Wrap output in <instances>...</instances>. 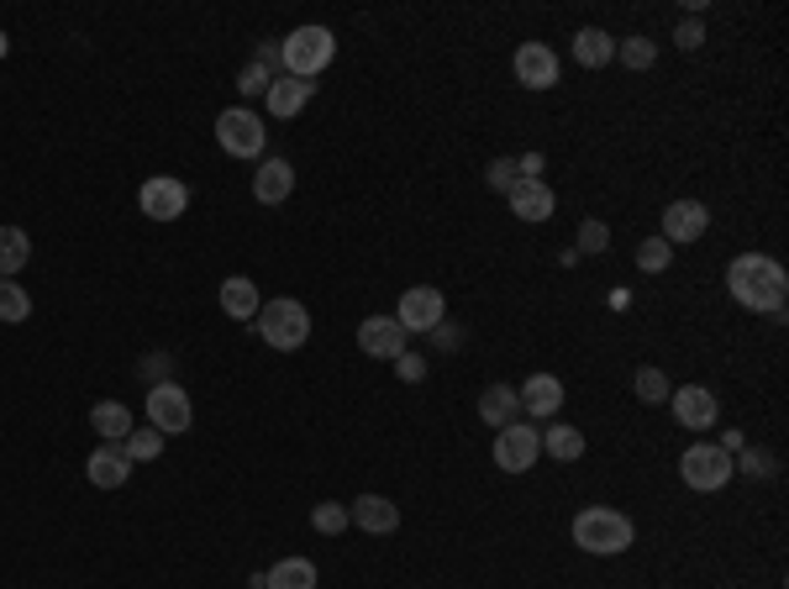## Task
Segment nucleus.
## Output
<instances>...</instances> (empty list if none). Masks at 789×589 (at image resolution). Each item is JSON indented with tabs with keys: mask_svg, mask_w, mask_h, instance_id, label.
I'll list each match as a JSON object with an SVG mask.
<instances>
[{
	"mask_svg": "<svg viewBox=\"0 0 789 589\" xmlns=\"http://www.w3.org/2000/svg\"><path fill=\"white\" fill-rule=\"evenodd\" d=\"M522 416V395L510 385H489L485 395H479V422H489V427L500 431V427H510Z\"/></svg>",
	"mask_w": 789,
	"mask_h": 589,
	"instance_id": "21",
	"label": "nucleus"
},
{
	"mask_svg": "<svg viewBox=\"0 0 789 589\" xmlns=\"http://www.w3.org/2000/svg\"><path fill=\"white\" fill-rule=\"evenodd\" d=\"M395 368H401L405 385H422V379H426V358H422V353H411V347H405L401 358H395Z\"/></svg>",
	"mask_w": 789,
	"mask_h": 589,
	"instance_id": "38",
	"label": "nucleus"
},
{
	"mask_svg": "<svg viewBox=\"0 0 789 589\" xmlns=\"http://www.w3.org/2000/svg\"><path fill=\"white\" fill-rule=\"evenodd\" d=\"M631 389H637V400H643V406H664L668 395H674L668 374H664V368H653V364L631 374Z\"/></svg>",
	"mask_w": 789,
	"mask_h": 589,
	"instance_id": "28",
	"label": "nucleus"
},
{
	"mask_svg": "<svg viewBox=\"0 0 789 589\" xmlns=\"http://www.w3.org/2000/svg\"><path fill=\"white\" fill-rule=\"evenodd\" d=\"M727 290H731V301L742 305V311L785 316L789 280H785V268L773 264L769 253H742V258H737V264L727 268Z\"/></svg>",
	"mask_w": 789,
	"mask_h": 589,
	"instance_id": "1",
	"label": "nucleus"
},
{
	"mask_svg": "<svg viewBox=\"0 0 789 589\" xmlns=\"http://www.w3.org/2000/svg\"><path fill=\"white\" fill-rule=\"evenodd\" d=\"M543 447H547V458H558V464H574V458H585V431L568 427V422H553V427L543 431Z\"/></svg>",
	"mask_w": 789,
	"mask_h": 589,
	"instance_id": "26",
	"label": "nucleus"
},
{
	"mask_svg": "<svg viewBox=\"0 0 789 589\" xmlns=\"http://www.w3.org/2000/svg\"><path fill=\"white\" fill-rule=\"evenodd\" d=\"M27 258H32V237H27L21 226H0V280L21 274Z\"/></svg>",
	"mask_w": 789,
	"mask_h": 589,
	"instance_id": "27",
	"label": "nucleus"
},
{
	"mask_svg": "<svg viewBox=\"0 0 789 589\" xmlns=\"http://www.w3.org/2000/svg\"><path fill=\"white\" fill-rule=\"evenodd\" d=\"M631 537H637L631 516H621V510H610V506H585L579 516H574V542H579L585 552H595V558L627 552Z\"/></svg>",
	"mask_w": 789,
	"mask_h": 589,
	"instance_id": "2",
	"label": "nucleus"
},
{
	"mask_svg": "<svg viewBox=\"0 0 789 589\" xmlns=\"http://www.w3.org/2000/svg\"><path fill=\"white\" fill-rule=\"evenodd\" d=\"M679 474H685L689 489H700V495H716V489L731 485V453H721L716 443H695L685 447V458H679Z\"/></svg>",
	"mask_w": 789,
	"mask_h": 589,
	"instance_id": "5",
	"label": "nucleus"
},
{
	"mask_svg": "<svg viewBox=\"0 0 789 589\" xmlns=\"http://www.w3.org/2000/svg\"><path fill=\"white\" fill-rule=\"evenodd\" d=\"M510 69H516V84H526V90H553L558 84V53L547 42H522Z\"/></svg>",
	"mask_w": 789,
	"mask_h": 589,
	"instance_id": "12",
	"label": "nucleus"
},
{
	"mask_svg": "<svg viewBox=\"0 0 789 589\" xmlns=\"http://www.w3.org/2000/svg\"><path fill=\"white\" fill-rule=\"evenodd\" d=\"M263 589H316V563L311 558H280L263 573Z\"/></svg>",
	"mask_w": 789,
	"mask_h": 589,
	"instance_id": "25",
	"label": "nucleus"
},
{
	"mask_svg": "<svg viewBox=\"0 0 789 589\" xmlns=\"http://www.w3.org/2000/svg\"><path fill=\"white\" fill-rule=\"evenodd\" d=\"M447 316V305H443V290H432V285H411L401 295V311H395V322L411 332V337H426L432 326Z\"/></svg>",
	"mask_w": 789,
	"mask_h": 589,
	"instance_id": "9",
	"label": "nucleus"
},
{
	"mask_svg": "<svg viewBox=\"0 0 789 589\" xmlns=\"http://www.w3.org/2000/svg\"><path fill=\"white\" fill-rule=\"evenodd\" d=\"M195 422V406L180 385H153L148 389V427H159L163 437H180Z\"/></svg>",
	"mask_w": 789,
	"mask_h": 589,
	"instance_id": "8",
	"label": "nucleus"
},
{
	"mask_svg": "<svg viewBox=\"0 0 789 589\" xmlns=\"http://www.w3.org/2000/svg\"><path fill=\"white\" fill-rule=\"evenodd\" d=\"M138 205H142V216H153V222H180L184 211H190V190H184V180L159 174V180H148L138 190Z\"/></svg>",
	"mask_w": 789,
	"mask_h": 589,
	"instance_id": "10",
	"label": "nucleus"
},
{
	"mask_svg": "<svg viewBox=\"0 0 789 589\" xmlns=\"http://www.w3.org/2000/svg\"><path fill=\"white\" fill-rule=\"evenodd\" d=\"M269 69H259V63H247L243 74H237V90H243V95H269Z\"/></svg>",
	"mask_w": 789,
	"mask_h": 589,
	"instance_id": "36",
	"label": "nucleus"
},
{
	"mask_svg": "<svg viewBox=\"0 0 789 589\" xmlns=\"http://www.w3.org/2000/svg\"><path fill=\"white\" fill-rule=\"evenodd\" d=\"M84 479L95 489H122L132 479V458H127L122 443H101L90 458H84Z\"/></svg>",
	"mask_w": 789,
	"mask_h": 589,
	"instance_id": "14",
	"label": "nucleus"
},
{
	"mask_svg": "<svg viewBox=\"0 0 789 589\" xmlns=\"http://www.w3.org/2000/svg\"><path fill=\"white\" fill-rule=\"evenodd\" d=\"M6 53H11V38H6V32H0V59H6Z\"/></svg>",
	"mask_w": 789,
	"mask_h": 589,
	"instance_id": "43",
	"label": "nucleus"
},
{
	"mask_svg": "<svg viewBox=\"0 0 789 589\" xmlns=\"http://www.w3.org/2000/svg\"><path fill=\"white\" fill-rule=\"evenodd\" d=\"M668 264H674V243H664V237H648V243L637 247V268H648V274H664Z\"/></svg>",
	"mask_w": 789,
	"mask_h": 589,
	"instance_id": "33",
	"label": "nucleus"
},
{
	"mask_svg": "<svg viewBox=\"0 0 789 589\" xmlns=\"http://www.w3.org/2000/svg\"><path fill=\"white\" fill-rule=\"evenodd\" d=\"M543 458V431L526 427V422H510V427L495 431V464L506 474H526V468Z\"/></svg>",
	"mask_w": 789,
	"mask_h": 589,
	"instance_id": "7",
	"label": "nucleus"
},
{
	"mask_svg": "<svg viewBox=\"0 0 789 589\" xmlns=\"http://www.w3.org/2000/svg\"><path fill=\"white\" fill-rule=\"evenodd\" d=\"M32 316V295L17 280H0V322H27Z\"/></svg>",
	"mask_w": 789,
	"mask_h": 589,
	"instance_id": "29",
	"label": "nucleus"
},
{
	"mask_svg": "<svg viewBox=\"0 0 789 589\" xmlns=\"http://www.w3.org/2000/svg\"><path fill=\"white\" fill-rule=\"evenodd\" d=\"M127 458L132 464H148V458H159L163 453V431L159 427H132V437H127Z\"/></svg>",
	"mask_w": 789,
	"mask_h": 589,
	"instance_id": "30",
	"label": "nucleus"
},
{
	"mask_svg": "<svg viewBox=\"0 0 789 589\" xmlns=\"http://www.w3.org/2000/svg\"><path fill=\"white\" fill-rule=\"evenodd\" d=\"M616 53H621L627 69H653V63H658V42L653 38H627V42H616Z\"/></svg>",
	"mask_w": 789,
	"mask_h": 589,
	"instance_id": "31",
	"label": "nucleus"
},
{
	"mask_svg": "<svg viewBox=\"0 0 789 589\" xmlns=\"http://www.w3.org/2000/svg\"><path fill=\"white\" fill-rule=\"evenodd\" d=\"M553 190H547V180H516L510 184V211L522 216V222H547L553 216Z\"/></svg>",
	"mask_w": 789,
	"mask_h": 589,
	"instance_id": "19",
	"label": "nucleus"
},
{
	"mask_svg": "<svg viewBox=\"0 0 789 589\" xmlns=\"http://www.w3.org/2000/svg\"><path fill=\"white\" fill-rule=\"evenodd\" d=\"M253 326H259V337L274 353H301L311 343V311L301 301H263Z\"/></svg>",
	"mask_w": 789,
	"mask_h": 589,
	"instance_id": "3",
	"label": "nucleus"
},
{
	"mask_svg": "<svg viewBox=\"0 0 789 589\" xmlns=\"http://www.w3.org/2000/svg\"><path fill=\"white\" fill-rule=\"evenodd\" d=\"M516 395H522V410L537 416V422H553V416L564 410V379H558V374H532Z\"/></svg>",
	"mask_w": 789,
	"mask_h": 589,
	"instance_id": "15",
	"label": "nucleus"
},
{
	"mask_svg": "<svg viewBox=\"0 0 789 589\" xmlns=\"http://www.w3.org/2000/svg\"><path fill=\"white\" fill-rule=\"evenodd\" d=\"M432 343L443 347V353H458V347H464V326H453V322L443 316V322L432 326Z\"/></svg>",
	"mask_w": 789,
	"mask_h": 589,
	"instance_id": "37",
	"label": "nucleus"
},
{
	"mask_svg": "<svg viewBox=\"0 0 789 589\" xmlns=\"http://www.w3.org/2000/svg\"><path fill=\"white\" fill-rule=\"evenodd\" d=\"M280 59H284V74L316 80L326 63L337 59V38H332L326 27H295V32L280 42Z\"/></svg>",
	"mask_w": 789,
	"mask_h": 589,
	"instance_id": "4",
	"label": "nucleus"
},
{
	"mask_svg": "<svg viewBox=\"0 0 789 589\" xmlns=\"http://www.w3.org/2000/svg\"><path fill=\"white\" fill-rule=\"evenodd\" d=\"M606 247H610L606 222H579V253H606Z\"/></svg>",
	"mask_w": 789,
	"mask_h": 589,
	"instance_id": "34",
	"label": "nucleus"
},
{
	"mask_svg": "<svg viewBox=\"0 0 789 589\" xmlns=\"http://www.w3.org/2000/svg\"><path fill=\"white\" fill-rule=\"evenodd\" d=\"M516 180H543V153H526V159L516 163Z\"/></svg>",
	"mask_w": 789,
	"mask_h": 589,
	"instance_id": "42",
	"label": "nucleus"
},
{
	"mask_svg": "<svg viewBox=\"0 0 789 589\" xmlns=\"http://www.w3.org/2000/svg\"><path fill=\"white\" fill-rule=\"evenodd\" d=\"M674 42L685 48V53H695L700 42H706V27H700V17H689V21H679V32H674Z\"/></svg>",
	"mask_w": 789,
	"mask_h": 589,
	"instance_id": "40",
	"label": "nucleus"
},
{
	"mask_svg": "<svg viewBox=\"0 0 789 589\" xmlns=\"http://www.w3.org/2000/svg\"><path fill=\"white\" fill-rule=\"evenodd\" d=\"M731 468H742V474H773V453H763V447H742V458H731Z\"/></svg>",
	"mask_w": 789,
	"mask_h": 589,
	"instance_id": "35",
	"label": "nucleus"
},
{
	"mask_svg": "<svg viewBox=\"0 0 789 589\" xmlns=\"http://www.w3.org/2000/svg\"><path fill=\"white\" fill-rule=\"evenodd\" d=\"M405 347H411V332H405L395 316H368V322H358V353H368V358H401Z\"/></svg>",
	"mask_w": 789,
	"mask_h": 589,
	"instance_id": "11",
	"label": "nucleus"
},
{
	"mask_svg": "<svg viewBox=\"0 0 789 589\" xmlns=\"http://www.w3.org/2000/svg\"><path fill=\"white\" fill-rule=\"evenodd\" d=\"M485 180H489V190H500V195H510V184H516V163H510V159H495V163H489V174H485Z\"/></svg>",
	"mask_w": 789,
	"mask_h": 589,
	"instance_id": "39",
	"label": "nucleus"
},
{
	"mask_svg": "<svg viewBox=\"0 0 789 589\" xmlns=\"http://www.w3.org/2000/svg\"><path fill=\"white\" fill-rule=\"evenodd\" d=\"M668 400H674L679 427H689V431L716 427V416H721V406H716V389H706V385H679Z\"/></svg>",
	"mask_w": 789,
	"mask_h": 589,
	"instance_id": "13",
	"label": "nucleus"
},
{
	"mask_svg": "<svg viewBox=\"0 0 789 589\" xmlns=\"http://www.w3.org/2000/svg\"><path fill=\"white\" fill-rule=\"evenodd\" d=\"M574 59L585 63V69H606V63L616 59V38L600 32V27H579V32H574Z\"/></svg>",
	"mask_w": 789,
	"mask_h": 589,
	"instance_id": "23",
	"label": "nucleus"
},
{
	"mask_svg": "<svg viewBox=\"0 0 789 589\" xmlns=\"http://www.w3.org/2000/svg\"><path fill=\"white\" fill-rule=\"evenodd\" d=\"M311 527L322 531V537H343V531H347V506H337V500H322V506L311 510Z\"/></svg>",
	"mask_w": 789,
	"mask_h": 589,
	"instance_id": "32",
	"label": "nucleus"
},
{
	"mask_svg": "<svg viewBox=\"0 0 789 589\" xmlns=\"http://www.w3.org/2000/svg\"><path fill=\"white\" fill-rule=\"evenodd\" d=\"M259 305H263L259 285L243 280V274H232V280L222 285V311L232 316V322H253V316H259Z\"/></svg>",
	"mask_w": 789,
	"mask_h": 589,
	"instance_id": "22",
	"label": "nucleus"
},
{
	"mask_svg": "<svg viewBox=\"0 0 789 589\" xmlns=\"http://www.w3.org/2000/svg\"><path fill=\"white\" fill-rule=\"evenodd\" d=\"M347 521H358V527L374 531V537H390V531L401 527V506L385 500V495H358V500L347 506Z\"/></svg>",
	"mask_w": 789,
	"mask_h": 589,
	"instance_id": "18",
	"label": "nucleus"
},
{
	"mask_svg": "<svg viewBox=\"0 0 789 589\" xmlns=\"http://www.w3.org/2000/svg\"><path fill=\"white\" fill-rule=\"evenodd\" d=\"M216 143H222V153H232V159H263L269 132H263V122L247 105H232V111L216 116Z\"/></svg>",
	"mask_w": 789,
	"mask_h": 589,
	"instance_id": "6",
	"label": "nucleus"
},
{
	"mask_svg": "<svg viewBox=\"0 0 789 589\" xmlns=\"http://www.w3.org/2000/svg\"><path fill=\"white\" fill-rule=\"evenodd\" d=\"M316 95V84L311 80H295V74H280V80L269 84V111L274 116H301L305 105Z\"/></svg>",
	"mask_w": 789,
	"mask_h": 589,
	"instance_id": "20",
	"label": "nucleus"
},
{
	"mask_svg": "<svg viewBox=\"0 0 789 589\" xmlns=\"http://www.w3.org/2000/svg\"><path fill=\"white\" fill-rule=\"evenodd\" d=\"M290 190H295V169L284 159H263L259 169H253V201L259 205H284Z\"/></svg>",
	"mask_w": 789,
	"mask_h": 589,
	"instance_id": "17",
	"label": "nucleus"
},
{
	"mask_svg": "<svg viewBox=\"0 0 789 589\" xmlns=\"http://www.w3.org/2000/svg\"><path fill=\"white\" fill-rule=\"evenodd\" d=\"M90 427L101 431V443H127L132 437V410L122 400H101V406H90Z\"/></svg>",
	"mask_w": 789,
	"mask_h": 589,
	"instance_id": "24",
	"label": "nucleus"
},
{
	"mask_svg": "<svg viewBox=\"0 0 789 589\" xmlns=\"http://www.w3.org/2000/svg\"><path fill=\"white\" fill-rule=\"evenodd\" d=\"M710 226V211L700 201H674L664 211V243H695V237H706Z\"/></svg>",
	"mask_w": 789,
	"mask_h": 589,
	"instance_id": "16",
	"label": "nucleus"
},
{
	"mask_svg": "<svg viewBox=\"0 0 789 589\" xmlns=\"http://www.w3.org/2000/svg\"><path fill=\"white\" fill-rule=\"evenodd\" d=\"M253 63H259V69H269V74H274V69H284V59H280V42H263V48H259V59H253Z\"/></svg>",
	"mask_w": 789,
	"mask_h": 589,
	"instance_id": "41",
	"label": "nucleus"
}]
</instances>
